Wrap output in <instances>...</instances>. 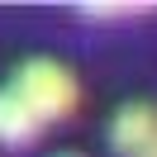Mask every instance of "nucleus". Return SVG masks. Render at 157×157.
<instances>
[{
    "instance_id": "obj_1",
    "label": "nucleus",
    "mask_w": 157,
    "mask_h": 157,
    "mask_svg": "<svg viewBox=\"0 0 157 157\" xmlns=\"http://www.w3.org/2000/svg\"><path fill=\"white\" fill-rule=\"evenodd\" d=\"M10 90L24 100V109H29L43 128L57 124V119H67L71 109H76V76H71L62 62H52V57H29L14 71Z\"/></svg>"
},
{
    "instance_id": "obj_2",
    "label": "nucleus",
    "mask_w": 157,
    "mask_h": 157,
    "mask_svg": "<svg viewBox=\"0 0 157 157\" xmlns=\"http://www.w3.org/2000/svg\"><path fill=\"white\" fill-rule=\"evenodd\" d=\"M38 133H43V124L24 109V100L10 86H0V143L5 147H29V143H38Z\"/></svg>"
},
{
    "instance_id": "obj_3",
    "label": "nucleus",
    "mask_w": 157,
    "mask_h": 157,
    "mask_svg": "<svg viewBox=\"0 0 157 157\" xmlns=\"http://www.w3.org/2000/svg\"><path fill=\"white\" fill-rule=\"evenodd\" d=\"M152 5H138V0H90V5H81V14H90V19H133V14H147Z\"/></svg>"
},
{
    "instance_id": "obj_4",
    "label": "nucleus",
    "mask_w": 157,
    "mask_h": 157,
    "mask_svg": "<svg viewBox=\"0 0 157 157\" xmlns=\"http://www.w3.org/2000/svg\"><path fill=\"white\" fill-rule=\"evenodd\" d=\"M138 157H157V138H152V143H147V147H143Z\"/></svg>"
},
{
    "instance_id": "obj_5",
    "label": "nucleus",
    "mask_w": 157,
    "mask_h": 157,
    "mask_svg": "<svg viewBox=\"0 0 157 157\" xmlns=\"http://www.w3.org/2000/svg\"><path fill=\"white\" fill-rule=\"evenodd\" d=\"M62 157H76V152H62Z\"/></svg>"
}]
</instances>
